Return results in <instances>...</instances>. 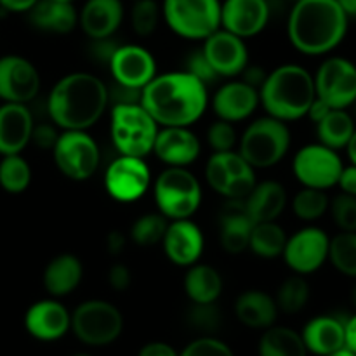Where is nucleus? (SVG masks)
<instances>
[{
  "label": "nucleus",
  "mask_w": 356,
  "mask_h": 356,
  "mask_svg": "<svg viewBox=\"0 0 356 356\" xmlns=\"http://www.w3.org/2000/svg\"><path fill=\"white\" fill-rule=\"evenodd\" d=\"M139 103L159 127H191L207 110V86L186 70L156 73L152 82L143 87Z\"/></svg>",
  "instance_id": "nucleus-1"
},
{
  "label": "nucleus",
  "mask_w": 356,
  "mask_h": 356,
  "mask_svg": "<svg viewBox=\"0 0 356 356\" xmlns=\"http://www.w3.org/2000/svg\"><path fill=\"white\" fill-rule=\"evenodd\" d=\"M108 86L87 72L61 76L47 97V111L56 127L63 131H89L106 111Z\"/></svg>",
  "instance_id": "nucleus-2"
},
{
  "label": "nucleus",
  "mask_w": 356,
  "mask_h": 356,
  "mask_svg": "<svg viewBox=\"0 0 356 356\" xmlns=\"http://www.w3.org/2000/svg\"><path fill=\"white\" fill-rule=\"evenodd\" d=\"M348 23L337 0H298L289 14V40L301 54H329L346 37Z\"/></svg>",
  "instance_id": "nucleus-3"
},
{
  "label": "nucleus",
  "mask_w": 356,
  "mask_h": 356,
  "mask_svg": "<svg viewBox=\"0 0 356 356\" xmlns=\"http://www.w3.org/2000/svg\"><path fill=\"white\" fill-rule=\"evenodd\" d=\"M315 97V79L308 70L294 63L268 72L259 89V104L266 115L282 122H296L306 117Z\"/></svg>",
  "instance_id": "nucleus-4"
},
{
  "label": "nucleus",
  "mask_w": 356,
  "mask_h": 356,
  "mask_svg": "<svg viewBox=\"0 0 356 356\" xmlns=\"http://www.w3.org/2000/svg\"><path fill=\"white\" fill-rule=\"evenodd\" d=\"M291 143L287 122L266 115L247 125L238 138V153L254 169H271L285 159Z\"/></svg>",
  "instance_id": "nucleus-5"
},
{
  "label": "nucleus",
  "mask_w": 356,
  "mask_h": 356,
  "mask_svg": "<svg viewBox=\"0 0 356 356\" xmlns=\"http://www.w3.org/2000/svg\"><path fill=\"white\" fill-rule=\"evenodd\" d=\"M159 124L141 103L113 104L110 111V134L120 155L141 156L153 152Z\"/></svg>",
  "instance_id": "nucleus-6"
},
{
  "label": "nucleus",
  "mask_w": 356,
  "mask_h": 356,
  "mask_svg": "<svg viewBox=\"0 0 356 356\" xmlns=\"http://www.w3.org/2000/svg\"><path fill=\"white\" fill-rule=\"evenodd\" d=\"M153 198L169 221L190 219L202 204V184L188 167H165L153 183Z\"/></svg>",
  "instance_id": "nucleus-7"
},
{
  "label": "nucleus",
  "mask_w": 356,
  "mask_h": 356,
  "mask_svg": "<svg viewBox=\"0 0 356 356\" xmlns=\"http://www.w3.org/2000/svg\"><path fill=\"white\" fill-rule=\"evenodd\" d=\"M70 332L86 346H110L124 332V315L104 299H89L72 312Z\"/></svg>",
  "instance_id": "nucleus-8"
},
{
  "label": "nucleus",
  "mask_w": 356,
  "mask_h": 356,
  "mask_svg": "<svg viewBox=\"0 0 356 356\" xmlns=\"http://www.w3.org/2000/svg\"><path fill=\"white\" fill-rule=\"evenodd\" d=\"M167 26L186 40H205L221 28V0H163Z\"/></svg>",
  "instance_id": "nucleus-9"
},
{
  "label": "nucleus",
  "mask_w": 356,
  "mask_h": 356,
  "mask_svg": "<svg viewBox=\"0 0 356 356\" xmlns=\"http://www.w3.org/2000/svg\"><path fill=\"white\" fill-rule=\"evenodd\" d=\"M56 167L72 181H87L96 174L101 152L87 131H63L51 149Z\"/></svg>",
  "instance_id": "nucleus-10"
},
{
  "label": "nucleus",
  "mask_w": 356,
  "mask_h": 356,
  "mask_svg": "<svg viewBox=\"0 0 356 356\" xmlns=\"http://www.w3.org/2000/svg\"><path fill=\"white\" fill-rule=\"evenodd\" d=\"M343 167L344 163L339 153L322 143L302 146L292 160V172L296 179L302 186L323 191L337 186Z\"/></svg>",
  "instance_id": "nucleus-11"
},
{
  "label": "nucleus",
  "mask_w": 356,
  "mask_h": 356,
  "mask_svg": "<svg viewBox=\"0 0 356 356\" xmlns=\"http://www.w3.org/2000/svg\"><path fill=\"white\" fill-rule=\"evenodd\" d=\"M316 97L332 110H346L356 101V65L341 56H330L316 70Z\"/></svg>",
  "instance_id": "nucleus-12"
},
{
  "label": "nucleus",
  "mask_w": 356,
  "mask_h": 356,
  "mask_svg": "<svg viewBox=\"0 0 356 356\" xmlns=\"http://www.w3.org/2000/svg\"><path fill=\"white\" fill-rule=\"evenodd\" d=\"M152 184V170L141 156L120 155L108 165L104 190L113 200L131 204L145 197Z\"/></svg>",
  "instance_id": "nucleus-13"
},
{
  "label": "nucleus",
  "mask_w": 356,
  "mask_h": 356,
  "mask_svg": "<svg viewBox=\"0 0 356 356\" xmlns=\"http://www.w3.org/2000/svg\"><path fill=\"white\" fill-rule=\"evenodd\" d=\"M330 236L316 226H306L287 236L284 252V263L296 275H312L318 271L329 259Z\"/></svg>",
  "instance_id": "nucleus-14"
},
{
  "label": "nucleus",
  "mask_w": 356,
  "mask_h": 356,
  "mask_svg": "<svg viewBox=\"0 0 356 356\" xmlns=\"http://www.w3.org/2000/svg\"><path fill=\"white\" fill-rule=\"evenodd\" d=\"M40 92V73L30 59L17 54L0 58V99L28 104Z\"/></svg>",
  "instance_id": "nucleus-15"
},
{
  "label": "nucleus",
  "mask_w": 356,
  "mask_h": 356,
  "mask_svg": "<svg viewBox=\"0 0 356 356\" xmlns=\"http://www.w3.org/2000/svg\"><path fill=\"white\" fill-rule=\"evenodd\" d=\"M108 68L115 82L138 90H143L156 75L155 58L148 49L138 44L118 45Z\"/></svg>",
  "instance_id": "nucleus-16"
},
{
  "label": "nucleus",
  "mask_w": 356,
  "mask_h": 356,
  "mask_svg": "<svg viewBox=\"0 0 356 356\" xmlns=\"http://www.w3.org/2000/svg\"><path fill=\"white\" fill-rule=\"evenodd\" d=\"M24 329L33 339L54 343L72 329V313L56 298L33 302L24 313Z\"/></svg>",
  "instance_id": "nucleus-17"
},
{
  "label": "nucleus",
  "mask_w": 356,
  "mask_h": 356,
  "mask_svg": "<svg viewBox=\"0 0 356 356\" xmlns=\"http://www.w3.org/2000/svg\"><path fill=\"white\" fill-rule=\"evenodd\" d=\"M202 51L219 79L238 76L242 70L249 65V49H247L245 40L222 28L205 38Z\"/></svg>",
  "instance_id": "nucleus-18"
},
{
  "label": "nucleus",
  "mask_w": 356,
  "mask_h": 356,
  "mask_svg": "<svg viewBox=\"0 0 356 356\" xmlns=\"http://www.w3.org/2000/svg\"><path fill=\"white\" fill-rule=\"evenodd\" d=\"M270 14L268 0H222L221 28L245 40L268 26Z\"/></svg>",
  "instance_id": "nucleus-19"
},
{
  "label": "nucleus",
  "mask_w": 356,
  "mask_h": 356,
  "mask_svg": "<svg viewBox=\"0 0 356 356\" xmlns=\"http://www.w3.org/2000/svg\"><path fill=\"white\" fill-rule=\"evenodd\" d=\"M162 245L170 263L188 268L198 263L204 254V233L191 219H176V221H169Z\"/></svg>",
  "instance_id": "nucleus-20"
},
{
  "label": "nucleus",
  "mask_w": 356,
  "mask_h": 356,
  "mask_svg": "<svg viewBox=\"0 0 356 356\" xmlns=\"http://www.w3.org/2000/svg\"><path fill=\"white\" fill-rule=\"evenodd\" d=\"M200 139L190 127H162L156 132L152 153L167 167H188L200 156Z\"/></svg>",
  "instance_id": "nucleus-21"
},
{
  "label": "nucleus",
  "mask_w": 356,
  "mask_h": 356,
  "mask_svg": "<svg viewBox=\"0 0 356 356\" xmlns=\"http://www.w3.org/2000/svg\"><path fill=\"white\" fill-rule=\"evenodd\" d=\"M259 106V90L247 86L243 80L226 82L216 90L212 97V111L219 120L242 122L247 120Z\"/></svg>",
  "instance_id": "nucleus-22"
},
{
  "label": "nucleus",
  "mask_w": 356,
  "mask_h": 356,
  "mask_svg": "<svg viewBox=\"0 0 356 356\" xmlns=\"http://www.w3.org/2000/svg\"><path fill=\"white\" fill-rule=\"evenodd\" d=\"M33 125L28 104L3 103L0 106V155L23 152L31 143Z\"/></svg>",
  "instance_id": "nucleus-23"
},
{
  "label": "nucleus",
  "mask_w": 356,
  "mask_h": 356,
  "mask_svg": "<svg viewBox=\"0 0 356 356\" xmlns=\"http://www.w3.org/2000/svg\"><path fill=\"white\" fill-rule=\"evenodd\" d=\"M308 353L327 356L346 348V320L336 315H320L309 320L301 332Z\"/></svg>",
  "instance_id": "nucleus-24"
},
{
  "label": "nucleus",
  "mask_w": 356,
  "mask_h": 356,
  "mask_svg": "<svg viewBox=\"0 0 356 356\" xmlns=\"http://www.w3.org/2000/svg\"><path fill=\"white\" fill-rule=\"evenodd\" d=\"M124 21L122 0H87L79 13V24L90 38L113 37Z\"/></svg>",
  "instance_id": "nucleus-25"
},
{
  "label": "nucleus",
  "mask_w": 356,
  "mask_h": 356,
  "mask_svg": "<svg viewBox=\"0 0 356 356\" xmlns=\"http://www.w3.org/2000/svg\"><path fill=\"white\" fill-rule=\"evenodd\" d=\"M252 219L243 200H228L219 214V242L228 254H242L249 249Z\"/></svg>",
  "instance_id": "nucleus-26"
},
{
  "label": "nucleus",
  "mask_w": 356,
  "mask_h": 356,
  "mask_svg": "<svg viewBox=\"0 0 356 356\" xmlns=\"http://www.w3.org/2000/svg\"><path fill=\"white\" fill-rule=\"evenodd\" d=\"M26 14L31 26L47 33L65 35L79 26V10L73 2L38 0Z\"/></svg>",
  "instance_id": "nucleus-27"
},
{
  "label": "nucleus",
  "mask_w": 356,
  "mask_h": 356,
  "mask_svg": "<svg viewBox=\"0 0 356 356\" xmlns=\"http://www.w3.org/2000/svg\"><path fill=\"white\" fill-rule=\"evenodd\" d=\"M83 278V264L75 254H59L45 266L42 282L49 296L59 299L75 292Z\"/></svg>",
  "instance_id": "nucleus-28"
},
{
  "label": "nucleus",
  "mask_w": 356,
  "mask_h": 356,
  "mask_svg": "<svg viewBox=\"0 0 356 356\" xmlns=\"http://www.w3.org/2000/svg\"><path fill=\"white\" fill-rule=\"evenodd\" d=\"M235 315L242 325L254 330H264L275 325L278 318V306L275 298L264 291H245L236 298Z\"/></svg>",
  "instance_id": "nucleus-29"
},
{
  "label": "nucleus",
  "mask_w": 356,
  "mask_h": 356,
  "mask_svg": "<svg viewBox=\"0 0 356 356\" xmlns=\"http://www.w3.org/2000/svg\"><path fill=\"white\" fill-rule=\"evenodd\" d=\"M245 209L252 222L277 221L287 207V190L278 181H263L245 198Z\"/></svg>",
  "instance_id": "nucleus-30"
},
{
  "label": "nucleus",
  "mask_w": 356,
  "mask_h": 356,
  "mask_svg": "<svg viewBox=\"0 0 356 356\" xmlns=\"http://www.w3.org/2000/svg\"><path fill=\"white\" fill-rule=\"evenodd\" d=\"M183 287L184 294L193 305H209L221 298L222 277L214 266L195 263L188 266Z\"/></svg>",
  "instance_id": "nucleus-31"
},
{
  "label": "nucleus",
  "mask_w": 356,
  "mask_h": 356,
  "mask_svg": "<svg viewBox=\"0 0 356 356\" xmlns=\"http://www.w3.org/2000/svg\"><path fill=\"white\" fill-rule=\"evenodd\" d=\"M259 356H308L302 337L298 330L284 325H271L263 330L259 344Z\"/></svg>",
  "instance_id": "nucleus-32"
},
{
  "label": "nucleus",
  "mask_w": 356,
  "mask_h": 356,
  "mask_svg": "<svg viewBox=\"0 0 356 356\" xmlns=\"http://www.w3.org/2000/svg\"><path fill=\"white\" fill-rule=\"evenodd\" d=\"M316 136L318 143L329 148L339 149L346 148L351 136L355 134L356 125L353 117L346 110H330L320 122H316Z\"/></svg>",
  "instance_id": "nucleus-33"
},
{
  "label": "nucleus",
  "mask_w": 356,
  "mask_h": 356,
  "mask_svg": "<svg viewBox=\"0 0 356 356\" xmlns=\"http://www.w3.org/2000/svg\"><path fill=\"white\" fill-rule=\"evenodd\" d=\"M285 242H287V233L277 221L256 222L250 232L249 249L256 256L273 259L282 256Z\"/></svg>",
  "instance_id": "nucleus-34"
},
{
  "label": "nucleus",
  "mask_w": 356,
  "mask_h": 356,
  "mask_svg": "<svg viewBox=\"0 0 356 356\" xmlns=\"http://www.w3.org/2000/svg\"><path fill=\"white\" fill-rule=\"evenodd\" d=\"M31 183V167L21 153L2 155L0 160V188L9 195H19Z\"/></svg>",
  "instance_id": "nucleus-35"
},
{
  "label": "nucleus",
  "mask_w": 356,
  "mask_h": 356,
  "mask_svg": "<svg viewBox=\"0 0 356 356\" xmlns=\"http://www.w3.org/2000/svg\"><path fill=\"white\" fill-rule=\"evenodd\" d=\"M309 284L302 275H292V277L285 278L282 285L278 287L277 301L278 312L289 313V315H296V313L302 312L309 301Z\"/></svg>",
  "instance_id": "nucleus-36"
},
{
  "label": "nucleus",
  "mask_w": 356,
  "mask_h": 356,
  "mask_svg": "<svg viewBox=\"0 0 356 356\" xmlns=\"http://www.w3.org/2000/svg\"><path fill=\"white\" fill-rule=\"evenodd\" d=\"M327 261L344 277L356 278V232H341L332 236Z\"/></svg>",
  "instance_id": "nucleus-37"
},
{
  "label": "nucleus",
  "mask_w": 356,
  "mask_h": 356,
  "mask_svg": "<svg viewBox=\"0 0 356 356\" xmlns=\"http://www.w3.org/2000/svg\"><path fill=\"white\" fill-rule=\"evenodd\" d=\"M329 195L323 190L302 186L292 198V212L305 222L318 221L329 211Z\"/></svg>",
  "instance_id": "nucleus-38"
},
{
  "label": "nucleus",
  "mask_w": 356,
  "mask_h": 356,
  "mask_svg": "<svg viewBox=\"0 0 356 356\" xmlns=\"http://www.w3.org/2000/svg\"><path fill=\"white\" fill-rule=\"evenodd\" d=\"M169 226V219L162 216L160 212H148L143 214L132 222L131 226V235L132 242H136L141 247H153L162 243L165 229Z\"/></svg>",
  "instance_id": "nucleus-39"
},
{
  "label": "nucleus",
  "mask_w": 356,
  "mask_h": 356,
  "mask_svg": "<svg viewBox=\"0 0 356 356\" xmlns=\"http://www.w3.org/2000/svg\"><path fill=\"white\" fill-rule=\"evenodd\" d=\"M162 16V7L156 0H136L131 9L132 30L139 37H149L155 33Z\"/></svg>",
  "instance_id": "nucleus-40"
},
{
  "label": "nucleus",
  "mask_w": 356,
  "mask_h": 356,
  "mask_svg": "<svg viewBox=\"0 0 356 356\" xmlns=\"http://www.w3.org/2000/svg\"><path fill=\"white\" fill-rule=\"evenodd\" d=\"M188 322L191 327L204 332V336H212L222 323L221 309L216 306V302L193 305L188 312Z\"/></svg>",
  "instance_id": "nucleus-41"
},
{
  "label": "nucleus",
  "mask_w": 356,
  "mask_h": 356,
  "mask_svg": "<svg viewBox=\"0 0 356 356\" xmlns=\"http://www.w3.org/2000/svg\"><path fill=\"white\" fill-rule=\"evenodd\" d=\"M329 211L341 232H356V197L339 193L330 200Z\"/></svg>",
  "instance_id": "nucleus-42"
},
{
  "label": "nucleus",
  "mask_w": 356,
  "mask_h": 356,
  "mask_svg": "<svg viewBox=\"0 0 356 356\" xmlns=\"http://www.w3.org/2000/svg\"><path fill=\"white\" fill-rule=\"evenodd\" d=\"M207 143L214 149V153L232 152L238 145V136H236V131L232 122L219 120L218 118L207 129Z\"/></svg>",
  "instance_id": "nucleus-43"
},
{
  "label": "nucleus",
  "mask_w": 356,
  "mask_h": 356,
  "mask_svg": "<svg viewBox=\"0 0 356 356\" xmlns=\"http://www.w3.org/2000/svg\"><path fill=\"white\" fill-rule=\"evenodd\" d=\"M179 356H235V353L225 341L214 336H202L186 344Z\"/></svg>",
  "instance_id": "nucleus-44"
},
{
  "label": "nucleus",
  "mask_w": 356,
  "mask_h": 356,
  "mask_svg": "<svg viewBox=\"0 0 356 356\" xmlns=\"http://www.w3.org/2000/svg\"><path fill=\"white\" fill-rule=\"evenodd\" d=\"M205 181L211 186V190H214L216 193L225 197L229 184V172L225 163L222 153H212L207 165H205Z\"/></svg>",
  "instance_id": "nucleus-45"
},
{
  "label": "nucleus",
  "mask_w": 356,
  "mask_h": 356,
  "mask_svg": "<svg viewBox=\"0 0 356 356\" xmlns=\"http://www.w3.org/2000/svg\"><path fill=\"white\" fill-rule=\"evenodd\" d=\"M184 70L188 73H191L195 79L200 80L204 86H211V83H214L219 79V75L214 72V68L211 66L209 59L205 58L202 49H195L193 52L188 54L186 63H184Z\"/></svg>",
  "instance_id": "nucleus-46"
},
{
  "label": "nucleus",
  "mask_w": 356,
  "mask_h": 356,
  "mask_svg": "<svg viewBox=\"0 0 356 356\" xmlns=\"http://www.w3.org/2000/svg\"><path fill=\"white\" fill-rule=\"evenodd\" d=\"M59 138V132L56 131L54 125L51 124H38L33 125V132H31V143L42 149H52L56 141Z\"/></svg>",
  "instance_id": "nucleus-47"
},
{
  "label": "nucleus",
  "mask_w": 356,
  "mask_h": 356,
  "mask_svg": "<svg viewBox=\"0 0 356 356\" xmlns=\"http://www.w3.org/2000/svg\"><path fill=\"white\" fill-rule=\"evenodd\" d=\"M108 284L113 291L124 292L131 287L132 284V273L125 264L115 263L113 266L108 270Z\"/></svg>",
  "instance_id": "nucleus-48"
},
{
  "label": "nucleus",
  "mask_w": 356,
  "mask_h": 356,
  "mask_svg": "<svg viewBox=\"0 0 356 356\" xmlns=\"http://www.w3.org/2000/svg\"><path fill=\"white\" fill-rule=\"evenodd\" d=\"M117 42L113 40V37H108V38H96V40H92V44H90V52H92L94 59L99 63H104V65H108L110 63V59L113 58L115 51L118 49Z\"/></svg>",
  "instance_id": "nucleus-49"
},
{
  "label": "nucleus",
  "mask_w": 356,
  "mask_h": 356,
  "mask_svg": "<svg viewBox=\"0 0 356 356\" xmlns=\"http://www.w3.org/2000/svg\"><path fill=\"white\" fill-rule=\"evenodd\" d=\"M240 80H243V82L247 83V86L254 87V89L259 90L261 87H263L264 80H266L268 76V72L264 68H261L259 65H247L245 68L242 70V73H240Z\"/></svg>",
  "instance_id": "nucleus-50"
},
{
  "label": "nucleus",
  "mask_w": 356,
  "mask_h": 356,
  "mask_svg": "<svg viewBox=\"0 0 356 356\" xmlns=\"http://www.w3.org/2000/svg\"><path fill=\"white\" fill-rule=\"evenodd\" d=\"M138 356H179L176 348L163 341H152L139 350Z\"/></svg>",
  "instance_id": "nucleus-51"
},
{
  "label": "nucleus",
  "mask_w": 356,
  "mask_h": 356,
  "mask_svg": "<svg viewBox=\"0 0 356 356\" xmlns=\"http://www.w3.org/2000/svg\"><path fill=\"white\" fill-rule=\"evenodd\" d=\"M337 186L341 188V193L356 197V165L351 163V165L343 167V172H341L339 181H337Z\"/></svg>",
  "instance_id": "nucleus-52"
},
{
  "label": "nucleus",
  "mask_w": 356,
  "mask_h": 356,
  "mask_svg": "<svg viewBox=\"0 0 356 356\" xmlns=\"http://www.w3.org/2000/svg\"><path fill=\"white\" fill-rule=\"evenodd\" d=\"M125 245H127V236L122 232H118V229H113V232L106 235V250L110 256H120L125 250Z\"/></svg>",
  "instance_id": "nucleus-53"
},
{
  "label": "nucleus",
  "mask_w": 356,
  "mask_h": 356,
  "mask_svg": "<svg viewBox=\"0 0 356 356\" xmlns=\"http://www.w3.org/2000/svg\"><path fill=\"white\" fill-rule=\"evenodd\" d=\"M37 2L38 0H0V7L7 13L21 14L28 13Z\"/></svg>",
  "instance_id": "nucleus-54"
},
{
  "label": "nucleus",
  "mask_w": 356,
  "mask_h": 356,
  "mask_svg": "<svg viewBox=\"0 0 356 356\" xmlns=\"http://www.w3.org/2000/svg\"><path fill=\"white\" fill-rule=\"evenodd\" d=\"M330 110H332V108H330L329 104H325L322 99L315 97V101H313V104H312V106H309L308 115H306V117H308L309 120L315 122V124H316V122L322 120V118L325 117V115L329 113Z\"/></svg>",
  "instance_id": "nucleus-55"
},
{
  "label": "nucleus",
  "mask_w": 356,
  "mask_h": 356,
  "mask_svg": "<svg viewBox=\"0 0 356 356\" xmlns=\"http://www.w3.org/2000/svg\"><path fill=\"white\" fill-rule=\"evenodd\" d=\"M346 348L356 355V313L346 320Z\"/></svg>",
  "instance_id": "nucleus-56"
},
{
  "label": "nucleus",
  "mask_w": 356,
  "mask_h": 356,
  "mask_svg": "<svg viewBox=\"0 0 356 356\" xmlns=\"http://www.w3.org/2000/svg\"><path fill=\"white\" fill-rule=\"evenodd\" d=\"M348 17H356V0H337Z\"/></svg>",
  "instance_id": "nucleus-57"
},
{
  "label": "nucleus",
  "mask_w": 356,
  "mask_h": 356,
  "mask_svg": "<svg viewBox=\"0 0 356 356\" xmlns=\"http://www.w3.org/2000/svg\"><path fill=\"white\" fill-rule=\"evenodd\" d=\"M344 149H346L348 159L351 160V163H353V165H356V131H355V134L351 136L350 143H348V146Z\"/></svg>",
  "instance_id": "nucleus-58"
},
{
  "label": "nucleus",
  "mask_w": 356,
  "mask_h": 356,
  "mask_svg": "<svg viewBox=\"0 0 356 356\" xmlns=\"http://www.w3.org/2000/svg\"><path fill=\"white\" fill-rule=\"evenodd\" d=\"M327 356H356V355L353 353V351L348 350V348H343V350L336 351V353H330V355H327Z\"/></svg>",
  "instance_id": "nucleus-59"
},
{
  "label": "nucleus",
  "mask_w": 356,
  "mask_h": 356,
  "mask_svg": "<svg viewBox=\"0 0 356 356\" xmlns=\"http://www.w3.org/2000/svg\"><path fill=\"white\" fill-rule=\"evenodd\" d=\"M355 280H356V278H355ZM351 302H353V306L356 308V282H355L353 289H351Z\"/></svg>",
  "instance_id": "nucleus-60"
},
{
  "label": "nucleus",
  "mask_w": 356,
  "mask_h": 356,
  "mask_svg": "<svg viewBox=\"0 0 356 356\" xmlns=\"http://www.w3.org/2000/svg\"><path fill=\"white\" fill-rule=\"evenodd\" d=\"M72 356H94V355H89V353H76V355H72Z\"/></svg>",
  "instance_id": "nucleus-61"
},
{
  "label": "nucleus",
  "mask_w": 356,
  "mask_h": 356,
  "mask_svg": "<svg viewBox=\"0 0 356 356\" xmlns=\"http://www.w3.org/2000/svg\"><path fill=\"white\" fill-rule=\"evenodd\" d=\"M63 2H75V0H63Z\"/></svg>",
  "instance_id": "nucleus-62"
},
{
  "label": "nucleus",
  "mask_w": 356,
  "mask_h": 356,
  "mask_svg": "<svg viewBox=\"0 0 356 356\" xmlns=\"http://www.w3.org/2000/svg\"><path fill=\"white\" fill-rule=\"evenodd\" d=\"M355 106H356V101H355Z\"/></svg>",
  "instance_id": "nucleus-63"
},
{
  "label": "nucleus",
  "mask_w": 356,
  "mask_h": 356,
  "mask_svg": "<svg viewBox=\"0 0 356 356\" xmlns=\"http://www.w3.org/2000/svg\"><path fill=\"white\" fill-rule=\"evenodd\" d=\"M294 2H298V0H294Z\"/></svg>",
  "instance_id": "nucleus-64"
}]
</instances>
